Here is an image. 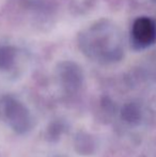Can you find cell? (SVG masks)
I'll list each match as a JSON object with an SVG mask.
<instances>
[{"instance_id": "obj_1", "label": "cell", "mask_w": 156, "mask_h": 157, "mask_svg": "<svg viewBox=\"0 0 156 157\" xmlns=\"http://www.w3.org/2000/svg\"><path fill=\"white\" fill-rule=\"evenodd\" d=\"M155 26L149 18H139L134 24L133 35L136 42L141 45H148L155 39Z\"/></svg>"}, {"instance_id": "obj_2", "label": "cell", "mask_w": 156, "mask_h": 157, "mask_svg": "<svg viewBox=\"0 0 156 157\" xmlns=\"http://www.w3.org/2000/svg\"><path fill=\"white\" fill-rule=\"evenodd\" d=\"M122 114L125 120L131 123H137L138 121L140 120V118H141V112H140V110L134 105L127 106L124 109V111L122 112Z\"/></svg>"}]
</instances>
